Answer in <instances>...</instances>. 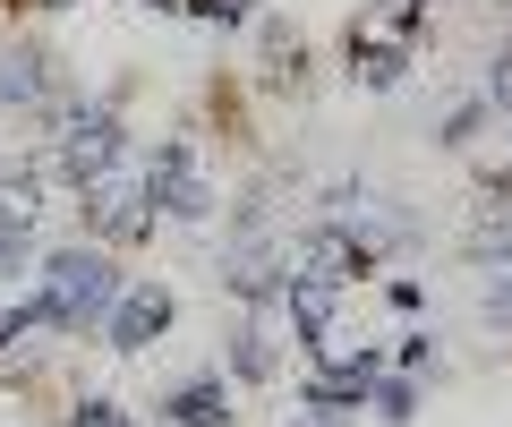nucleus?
I'll use <instances>...</instances> for the list:
<instances>
[{"label": "nucleus", "instance_id": "f257e3e1", "mask_svg": "<svg viewBox=\"0 0 512 427\" xmlns=\"http://www.w3.org/2000/svg\"><path fill=\"white\" fill-rule=\"evenodd\" d=\"M120 265L103 257V248H60L52 265H43V308H52V334H86V325H103L111 299H120Z\"/></svg>", "mask_w": 512, "mask_h": 427}, {"label": "nucleus", "instance_id": "f03ea898", "mask_svg": "<svg viewBox=\"0 0 512 427\" xmlns=\"http://www.w3.org/2000/svg\"><path fill=\"white\" fill-rule=\"evenodd\" d=\"M146 205H163V214H214V188H205V171H197V154L188 146H163L146 163Z\"/></svg>", "mask_w": 512, "mask_h": 427}, {"label": "nucleus", "instance_id": "7ed1b4c3", "mask_svg": "<svg viewBox=\"0 0 512 427\" xmlns=\"http://www.w3.org/2000/svg\"><path fill=\"white\" fill-rule=\"evenodd\" d=\"M171 325V291L163 282H137V291H120L111 299V316H103V342L111 351H146L154 334Z\"/></svg>", "mask_w": 512, "mask_h": 427}, {"label": "nucleus", "instance_id": "20e7f679", "mask_svg": "<svg viewBox=\"0 0 512 427\" xmlns=\"http://www.w3.org/2000/svg\"><path fill=\"white\" fill-rule=\"evenodd\" d=\"M60 163H69V180H111V163H120V120L94 103V112L69 120V137H60Z\"/></svg>", "mask_w": 512, "mask_h": 427}, {"label": "nucleus", "instance_id": "39448f33", "mask_svg": "<svg viewBox=\"0 0 512 427\" xmlns=\"http://www.w3.org/2000/svg\"><path fill=\"white\" fill-rule=\"evenodd\" d=\"M367 385H376V359H342V368H325V376H308V393L299 402L308 410H350V402H367Z\"/></svg>", "mask_w": 512, "mask_h": 427}, {"label": "nucleus", "instance_id": "423d86ee", "mask_svg": "<svg viewBox=\"0 0 512 427\" xmlns=\"http://www.w3.org/2000/svg\"><path fill=\"white\" fill-rule=\"evenodd\" d=\"M163 419L171 427H222L231 419V385H222V376H197V385H180L163 402Z\"/></svg>", "mask_w": 512, "mask_h": 427}, {"label": "nucleus", "instance_id": "0eeeda50", "mask_svg": "<svg viewBox=\"0 0 512 427\" xmlns=\"http://www.w3.org/2000/svg\"><path fill=\"white\" fill-rule=\"evenodd\" d=\"M461 248H470L478 265H487V257L504 265V257H512V197H487V205H478V223L461 231Z\"/></svg>", "mask_w": 512, "mask_h": 427}, {"label": "nucleus", "instance_id": "6e6552de", "mask_svg": "<svg viewBox=\"0 0 512 427\" xmlns=\"http://www.w3.org/2000/svg\"><path fill=\"white\" fill-rule=\"evenodd\" d=\"M0 94H9V103H35V94H43V60H35V52L0 60Z\"/></svg>", "mask_w": 512, "mask_h": 427}, {"label": "nucleus", "instance_id": "1a4fd4ad", "mask_svg": "<svg viewBox=\"0 0 512 427\" xmlns=\"http://www.w3.org/2000/svg\"><path fill=\"white\" fill-rule=\"evenodd\" d=\"M18 265H26V223H18V214H0V282L18 274Z\"/></svg>", "mask_w": 512, "mask_h": 427}, {"label": "nucleus", "instance_id": "9d476101", "mask_svg": "<svg viewBox=\"0 0 512 427\" xmlns=\"http://www.w3.org/2000/svg\"><path fill=\"white\" fill-rule=\"evenodd\" d=\"M359 69H367V86H393V77H402V52H384V43H359Z\"/></svg>", "mask_w": 512, "mask_h": 427}, {"label": "nucleus", "instance_id": "9b49d317", "mask_svg": "<svg viewBox=\"0 0 512 427\" xmlns=\"http://www.w3.org/2000/svg\"><path fill=\"white\" fill-rule=\"evenodd\" d=\"M231 368H239V376H265V368H274V351H265V334H256V325H248V334H239Z\"/></svg>", "mask_w": 512, "mask_h": 427}, {"label": "nucleus", "instance_id": "f8f14e48", "mask_svg": "<svg viewBox=\"0 0 512 427\" xmlns=\"http://www.w3.org/2000/svg\"><path fill=\"white\" fill-rule=\"evenodd\" d=\"M69 427H137V419H120V402H77Z\"/></svg>", "mask_w": 512, "mask_h": 427}, {"label": "nucleus", "instance_id": "ddd939ff", "mask_svg": "<svg viewBox=\"0 0 512 427\" xmlns=\"http://www.w3.org/2000/svg\"><path fill=\"white\" fill-rule=\"evenodd\" d=\"M487 316H495V325H512V282H495V291H487Z\"/></svg>", "mask_w": 512, "mask_h": 427}, {"label": "nucleus", "instance_id": "4468645a", "mask_svg": "<svg viewBox=\"0 0 512 427\" xmlns=\"http://www.w3.org/2000/svg\"><path fill=\"white\" fill-rule=\"evenodd\" d=\"M495 103H512V52L495 60Z\"/></svg>", "mask_w": 512, "mask_h": 427}]
</instances>
